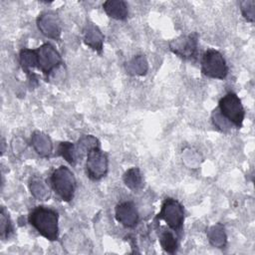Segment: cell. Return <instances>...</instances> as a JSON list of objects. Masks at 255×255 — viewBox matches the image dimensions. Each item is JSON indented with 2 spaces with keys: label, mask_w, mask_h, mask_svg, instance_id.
<instances>
[{
  "label": "cell",
  "mask_w": 255,
  "mask_h": 255,
  "mask_svg": "<svg viewBox=\"0 0 255 255\" xmlns=\"http://www.w3.org/2000/svg\"><path fill=\"white\" fill-rule=\"evenodd\" d=\"M206 235L208 238L209 243L217 248H224L227 243V237L225 234V230L222 224L217 223L215 225L210 226L207 231Z\"/></svg>",
  "instance_id": "17"
},
{
  "label": "cell",
  "mask_w": 255,
  "mask_h": 255,
  "mask_svg": "<svg viewBox=\"0 0 255 255\" xmlns=\"http://www.w3.org/2000/svg\"><path fill=\"white\" fill-rule=\"evenodd\" d=\"M58 154L71 165H76L78 160L75 153V144L70 141H62L58 145Z\"/></svg>",
  "instance_id": "21"
},
{
  "label": "cell",
  "mask_w": 255,
  "mask_h": 255,
  "mask_svg": "<svg viewBox=\"0 0 255 255\" xmlns=\"http://www.w3.org/2000/svg\"><path fill=\"white\" fill-rule=\"evenodd\" d=\"M50 183L56 194L66 202L73 199L77 181L71 169L65 165H61L53 170L50 175Z\"/></svg>",
  "instance_id": "2"
},
{
  "label": "cell",
  "mask_w": 255,
  "mask_h": 255,
  "mask_svg": "<svg viewBox=\"0 0 255 255\" xmlns=\"http://www.w3.org/2000/svg\"><path fill=\"white\" fill-rule=\"evenodd\" d=\"M36 23L39 31L45 37L53 40H60L62 25L57 14L53 12H43L38 16Z\"/></svg>",
  "instance_id": "9"
},
{
  "label": "cell",
  "mask_w": 255,
  "mask_h": 255,
  "mask_svg": "<svg viewBox=\"0 0 255 255\" xmlns=\"http://www.w3.org/2000/svg\"><path fill=\"white\" fill-rule=\"evenodd\" d=\"M31 194L38 200L45 201L50 198L51 191L46 182L39 177H32L29 182Z\"/></svg>",
  "instance_id": "18"
},
{
  "label": "cell",
  "mask_w": 255,
  "mask_h": 255,
  "mask_svg": "<svg viewBox=\"0 0 255 255\" xmlns=\"http://www.w3.org/2000/svg\"><path fill=\"white\" fill-rule=\"evenodd\" d=\"M19 62L23 69V71L29 76V78L32 80H35L34 77L36 75L32 72L34 68H37V55L36 50H31L24 48L19 53Z\"/></svg>",
  "instance_id": "14"
},
{
  "label": "cell",
  "mask_w": 255,
  "mask_h": 255,
  "mask_svg": "<svg viewBox=\"0 0 255 255\" xmlns=\"http://www.w3.org/2000/svg\"><path fill=\"white\" fill-rule=\"evenodd\" d=\"M12 232L13 226L9 214L6 212L5 208L2 207L0 213V236L2 239H7Z\"/></svg>",
  "instance_id": "22"
},
{
  "label": "cell",
  "mask_w": 255,
  "mask_h": 255,
  "mask_svg": "<svg viewBox=\"0 0 255 255\" xmlns=\"http://www.w3.org/2000/svg\"><path fill=\"white\" fill-rule=\"evenodd\" d=\"M37 68L48 79L52 73L62 65V57L50 43H44L36 49Z\"/></svg>",
  "instance_id": "6"
},
{
  "label": "cell",
  "mask_w": 255,
  "mask_h": 255,
  "mask_svg": "<svg viewBox=\"0 0 255 255\" xmlns=\"http://www.w3.org/2000/svg\"><path fill=\"white\" fill-rule=\"evenodd\" d=\"M115 216L119 223L127 228H132L138 223V212L131 201L119 203L115 209Z\"/></svg>",
  "instance_id": "10"
},
{
  "label": "cell",
  "mask_w": 255,
  "mask_h": 255,
  "mask_svg": "<svg viewBox=\"0 0 255 255\" xmlns=\"http://www.w3.org/2000/svg\"><path fill=\"white\" fill-rule=\"evenodd\" d=\"M107 15L116 20H125L128 17V5L123 0H107L103 4Z\"/></svg>",
  "instance_id": "13"
},
{
  "label": "cell",
  "mask_w": 255,
  "mask_h": 255,
  "mask_svg": "<svg viewBox=\"0 0 255 255\" xmlns=\"http://www.w3.org/2000/svg\"><path fill=\"white\" fill-rule=\"evenodd\" d=\"M126 70L129 75L144 76L148 70V63L143 55H137L126 65Z\"/></svg>",
  "instance_id": "19"
},
{
  "label": "cell",
  "mask_w": 255,
  "mask_h": 255,
  "mask_svg": "<svg viewBox=\"0 0 255 255\" xmlns=\"http://www.w3.org/2000/svg\"><path fill=\"white\" fill-rule=\"evenodd\" d=\"M123 180L126 186L132 191H138L143 187V178L138 167L128 168L124 173Z\"/></svg>",
  "instance_id": "16"
},
{
  "label": "cell",
  "mask_w": 255,
  "mask_h": 255,
  "mask_svg": "<svg viewBox=\"0 0 255 255\" xmlns=\"http://www.w3.org/2000/svg\"><path fill=\"white\" fill-rule=\"evenodd\" d=\"M159 243L162 249L167 253H174L178 248V240L176 235L168 229L162 228L159 232Z\"/></svg>",
  "instance_id": "20"
},
{
  "label": "cell",
  "mask_w": 255,
  "mask_h": 255,
  "mask_svg": "<svg viewBox=\"0 0 255 255\" xmlns=\"http://www.w3.org/2000/svg\"><path fill=\"white\" fill-rule=\"evenodd\" d=\"M28 221L46 239L50 241L58 239L59 215L56 210L46 206H37L30 212Z\"/></svg>",
  "instance_id": "1"
},
{
  "label": "cell",
  "mask_w": 255,
  "mask_h": 255,
  "mask_svg": "<svg viewBox=\"0 0 255 255\" xmlns=\"http://www.w3.org/2000/svg\"><path fill=\"white\" fill-rule=\"evenodd\" d=\"M31 144L35 151L42 157H49L53 150V144L48 134L35 130L31 135Z\"/></svg>",
  "instance_id": "12"
},
{
  "label": "cell",
  "mask_w": 255,
  "mask_h": 255,
  "mask_svg": "<svg viewBox=\"0 0 255 255\" xmlns=\"http://www.w3.org/2000/svg\"><path fill=\"white\" fill-rule=\"evenodd\" d=\"M240 10L243 17L250 23L254 22L255 19V1L254 0H244L239 3Z\"/></svg>",
  "instance_id": "23"
},
{
  "label": "cell",
  "mask_w": 255,
  "mask_h": 255,
  "mask_svg": "<svg viewBox=\"0 0 255 255\" xmlns=\"http://www.w3.org/2000/svg\"><path fill=\"white\" fill-rule=\"evenodd\" d=\"M104 38L105 37L103 33L95 24L89 23L84 28V31H83L84 43L98 53H101L103 50Z\"/></svg>",
  "instance_id": "11"
},
{
  "label": "cell",
  "mask_w": 255,
  "mask_h": 255,
  "mask_svg": "<svg viewBox=\"0 0 255 255\" xmlns=\"http://www.w3.org/2000/svg\"><path fill=\"white\" fill-rule=\"evenodd\" d=\"M86 157V172L89 178L92 180H100L107 175L109 159L100 146L92 148Z\"/></svg>",
  "instance_id": "7"
},
{
  "label": "cell",
  "mask_w": 255,
  "mask_h": 255,
  "mask_svg": "<svg viewBox=\"0 0 255 255\" xmlns=\"http://www.w3.org/2000/svg\"><path fill=\"white\" fill-rule=\"evenodd\" d=\"M211 119H212L213 125H214L217 128L221 129L222 131L229 130V129H231L232 127H233L226 119H224V118L220 115V113H219V111H218L217 108L212 112Z\"/></svg>",
  "instance_id": "24"
},
{
  "label": "cell",
  "mask_w": 255,
  "mask_h": 255,
  "mask_svg": "<svg viewBox=\"0 0 255 255\" xmlns=\"http://www.w3.org/2000/svg\"><path fill=\"white\" fill-rule=\"evenodd\" d=\"M155 219L163 220L172 231L179 232L184 221L183 206L176 199L165 198Z\"/></svg>",
  "instance_id": "5"
},
{
  "label": "cell",
  "mask_w": 255,
  "mask_h": 255,
  "mask_svg": "<svg viewBox=\"0 0 255 255\" xmlns=\"http://www.w3.org/2000/svg\"><path fill=\"white\" fill-rule=\"evenodd\" d=\"M100 146V142L97 137L92 134H85L79 138L75 144V153L77 160L81 161L84 156H87L88 152L94 148Z\"/></svg>",
  "instance_id": "15"
},
{
  "label": "cell",
  "mask_w": 255,
  "mask_h": 255,
  "mask_svg": "<svg viewBox=\"0 0 255 255\" xmlns=\"http://www.w3.org/2000/svg\"><path fill=\"white\" fill-rule=\"evenodd\" d=\"M217 109L220 115L234 128H240L242 127L245 118V111L241 104V100L235 93L229 92L223 96L219 100Z\"/></svg>",
  "instance_id": "3"
},
{
  "label": "cell",
  "mask_w": 255,
  "mask_h": 255,
  "mask_svg": "<svg viewBox=\"0 0 255 255\" xmlns=\"http://www.w3.org/2000/svg\"><path fill=\"white\" fill-rule=\"evenodd\" d=\"M201 72L211 79H225L228 74V66L223 55L213 49L207 50L201 59Z\"/></svg>",
  "instance_id": "4"
},
{
  "label": "cell",
  "mask_w": 255,
  "mask_h": 255,
  "mask_svg": "<svg viewBox=\"0 0 255 255\" xmlns=\"http://www.w3.org/2000/svg\"><path fill=\"white\" fill-rule=\"evenodd\" d=\"M197 47H198L197 33L181 35L169 42L170 51L176 56L184 60L195 59L197 55Z\"/></svg>",
  "instance_id": "8"
}]
</instances>
